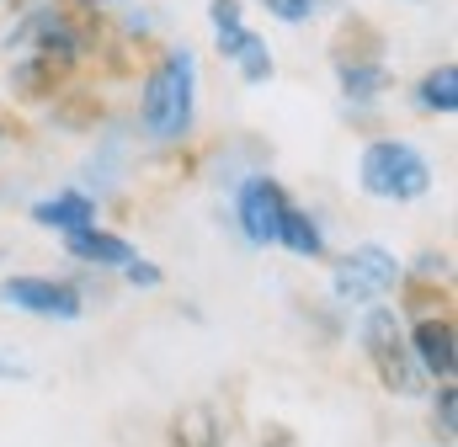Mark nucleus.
<instances>
[{"label": "nucleus", "mask_w": 458, "mask_h": 447, "mask_svg": "<svg viewBox=\"0 0 458 447\" xmlns=\"http://www.w3.org/2000/svg\"><path fill=\"white\" fill-rule=\"evenodd\" d=\"M5 133H11V128H5V122H0V139H5Z\"/></svg>", "instance_id": "obj_20"}, {"label": "nucleus", "mask_w": 458, "mask_h": 447, "mask_svg": "<svg viewBox=\"0 0 458 447\" xmlns=\"http://www.w3.org/2000/svg\"><path fill=\"white\" fill-rule=\"evenodd\" d=\"M128 283H133V288H155V283H160V266H149V261L133 256V261H128Z\"/></svg>", "instance_id": "obj_17"}, {"label": "nucleus", "mask_w": 458, "mask_h": 447, "mask_svg": "<svg viewBox=\"0 0 458 447\" xmlns=\"http://www.w3.org/2000/svg\"><path fill=\"white\" fill-rule=\"evenodd\" d=\"M32 219L70 234V229H91L97 208H91V198H81V192H64V198H48V203H38V208H32Z\"/></svg>", "instance_id": "obj_9"}, {"label": "nucleus", "mask_w": 458, "mask_h": 447, "mask_svg": "<svg viewBox=\"0 0 458 447\" xmlns=\"http://www.w3.org/2000/svg\"><path fill=\"white\" fill-rule=\"evenodd\" d=\"M267 11L283 16V21H310L315 16V0H267Z\"/></svg>", "instance_id": "obj_16"}, {"label": "nucleus", "mask_w": 458, "mask_h": 447, "mask_svg": "<svg viewBox=\"0 0 458 447\" xmlns=\"http://www.w3.org/2000/svg\"><path fill=\"white\" fill-rule=\"evenodd\" d=\"M432 187V165L400 144V139H378L362 149V192L368 198H384V203H411V198H427Z\"/></svg>", "instance_id": "obj_2"}, {"label": "nucleus", "mask_w": 458, "mask_h": 447, "mask_svg": "<svg viewBox=\"0 0 458 447\" xmlns=\"http://www.w3.org/2000/svg\"><path fill=\"white\" fill-rule=\"evenodd\" d=\"M70 250H75L81 261H102V266H128V261H133L128 240L97 234V229H70Z\"/></svg>", "instance_id": "obj_10"}, {"label": "nucleus", "mask_w": 458, "mask_h": 447, "mask_svg": "<svg viewBox=\"0 0 458 447\" xmlns=\"http://www.w3.org/2000/svg\"><path fill=\"white\" fill-rule=\"evenodd\" d=\"M171 447H219V426H214V416H208V410H187V416H176V426H171Z\"/></svg>", "instance_id": "obj_14"}, {"label": "nucleus", "mask_w": 458, "mask_h": 447, "mask_svg": "<svg viewBox=\"0 0 458 447\" xmlns=\"http://www.w3.org/2000/svg\"><path fill=\"white\" fill-rule=\"evenodd\" d=\"M336 75H342V91L352 97V102H362V107L389 86V75H384L373 59H342V64H336Z\"/></svg>", "instance_id": "obj_11"}, {"label": "nucleus", "mask_w": 458, "mask_h": 447, "mask_svg": "<svg viewBox=\"0 0 458 447\" xmlns=\"http://www.w3.org/2000/svg\"><path fill=\"white\" fill-rule=\"evenodd\" d=\"M86 5H97V0H86Z\"/></svg>", "instance_id": "obj_21"}, {"label": "nucleus", "mask_w": 458, "mask_h": 447, "mask_svg": "<svg viewBox=\"0 0 458 447\" xmlns=\"http://www.w3.org/2000/svg\"><path fill=\"white\" fill-rule=\"evenodd\" d=\"M208 16H214V32L225 38L234 27H245V16H240V0H208Z\"/></svg>", "instance_id": "obj_15"}, {"label": "nucleus", "mask_w": 458, "mask_h": 447, "mask_svg": "<svg viewBox=\"0 0 458 447\" xmlns=\"http://www.w3.org/2000/svg\"><path fill=\"white\" fill-rule=\"evenodd\" d=\"M416 357H421L427 373L448 378L454 373V325L448 320H421L416 325Z\"/></svg>", "instance_id": "obj_8"}, {"label": "nucleus", "mask_w": 458, "mask_h": 447, "mask_svg": "<svg viewBox=\"0 0 458 447\" xmlns=\"http://www.w3.org/2000/svg\"><path fill=\"white\" fill-rule=\"evenodd\" d=\"M283 208H288V198H283V187H277L272 176H250V181L240 187V224H245V234H250L256 245L277 240Z\"/></svg>", "instance_id": "obj_6"}, {"label": "nucleus", "mask_w": 458, "mask_h": 447, "mask_svg": "<svg viewBox=\"0 0 458 447\" xmlns=\"http://www.w3.org/2000/svg\"><path fill=\"white\" fill-rule=\"evenodd\" d=\"M277 240L288 245V250H299V256H320L326 250V240H320V229L310 214H299V208H283V224H277Z\"/></svg>", "instance_id": "obj_13"}, {"label": "nucleus", "mask_w": 458, "mask_h": 447, "mask_svg": "<svg viewBox=\"0 0 458 447\" xmlns=\"http://www.w3.org/2000/svg\"><path fill=\"white\" fill-rule=\"evenodd\" d=\"M5 373H11V378H27V367H21V362H0V378H5Z\"/></svg>", "instance_id": "obj_19"}, {"label": "nucleus", "mask_w": 458, "mask_h": 447, "mask_svg": "<svg viewBox=\"0 0 458 447\" xmlns=\"http://www.w3.org/2000/svg\"><path fill=\"white\" fill-rule=\"evenodd\" d=\"M416 107L421 112H458V70L437 64L421 86H416Z\"/></svg>", "instance_id": "obj_12"}, {"label": "nucleus", "mask_w": 458, "mask_h": 447, "mask_svg": "<svg viewBox=\"0 0 458 447\" xmlns=\"http://www.w3.org/2000/svg\"><path fill=\"white\" fill-rule=\"evenodd\" d=\"M454 400H458L454 389H443V394H437V421H443V437H448V443H454V416H458Z\"/></svg>", "instance_id": "obj_18"}, {"label": "nucleus", "mask_w": 458, "mask_h": 447, "mask_svg": "<svg viewBox=\"0 0 458 447\" xmlns=\"http://www.w3.org/2000/svg\"><path fill=\"white\" fill-rule=\"evenodd\" d=\"M0 299L27 309V315H43V320H75L81 315V293L70 283H43V277H11L0 283Z\"/></svg>", "instance_id": "obj_5"}, {"label": "nucleus", "mask_w": 458, "mask_h": 447, "mask_svg": "<svg viewBox=\"0 0 458 447\" xmlns=\"http://www.w3.org/2000/svg\"><path fill=\"white\" fill-rule=\"evenodd\" d=\"M219 48H225V59L240 64V75L245 80H267L272 75V48H267V38H256L250 27H234L219 38Z\"/></svg>", "instance_id": "obj_7"}, {"label": "nucleus", "mask_w": 458, "mask_h": 447, "mask_svg": "<svg viewBox=\"0 0 458 447\" xmlns=\"http://www.w3.org/2000/svg\"><path fill=\"white\" fill-rule=\"evenodd\" d=\"M192 91H198V64L192 54H165L155 64V75L144 80V102L139 117L155 139H182L192 128Z\"/></svg>", "instance_id": "obj_1"}, {"label": "nucleus", "mask_w": 458, "mask_h": 447, "mask_svg": "<svg viewBox=\"0 0 458 447\" xmlns=\"http://www.w3.org/2000/svg\"><path fill=\"white\" fill-rule=\"evenodd\" d=\"M362 346H368V357H373V367H378V378H384L389 389H400V394H416V389H421V367H416V357H411V341L400 331L394 309H368V320H362Z\"/></svg>", "instance_id": "obj_3"}, {"label": "nucleus", "mask_w": 458, "mask_h": 447, "mask_svg": "<svg viewBox=\"0 0 458 447\" xmlns=\"http://www.w3.org/2000/svg\"><path fill=\"white\" fill-rule=\"evenodd\" d=\"M394 277H400L394 256H389L384 245H362V250H352L342 266H336V293L352 299V304H368V299L389 293V288H394Z\"/></svg>", "instance_id": "obj_4"}]
</instances>
